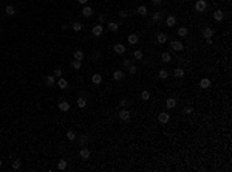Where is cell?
Returning <instances> with one entry per match:
<instances>
[{
	"mask_svg": "<svg viewBox=\"0 0 232 172\" xmlns=\"http://www.w3.org/2000/svg\"><path fill=\"white\" fill-rule=\"evenodd\" d=\"M206 8H207V3H206L204 0H198V2L195 3V9H197L198 12H203Z\"/></svg>",
	"mask_w": 232,
	"mask_h": 172,
	"instance_id": "obj_1",
	"label": "cell"
},
{
	"mask_svg": "<svg viewBox=\"0 0 232 172\" xmlns=\"http://www.w3.org/2000/svg\"><path fill=\"white\" fill-rule=\"evenodd\" d=\"M91 33H93V36H94V37H99V36L104 33L102 25H94V26H93V29H91Z\"/></svg>",
	"mask_w": 232,
	"mask_h": 172,
	"instance_id": "obj_2",
	"label": "cell"
},
{
	"mask_svg": "<svg viewBox=\"0 0 232 172\" xmlns=\"http://www.w3.org/2000/svg\"><path fill=\"white\" fill-rule=\"evenodd\" d=\"M169 119H170V116H169V113H167V112H161V113L158 115V121H159L161 124H166Z\"/></svg>",
	"mask_w": 232,
	"mask_h": 172,
	"instance_id": "obj_3",
	"label": "cell"
},
{
	"mask_svg": "<svg viewBox=\"0 0 232 172\" xmlns=\"http://www.w3.org/2000/svg\"><path fill=\"white\" fill-rule=\"evenodd\" d=\"M170 48H172V50H175V51H181V50H184L183 43H181V42H178V40H173V42L170 43Z\"/></svg>",
	"mask_w": 232,
	"mask_h": 172,
	"instance_id": "obj_4",
	"label": "cell"
},
{
	"mask_svg": "<svg viewBox=\"0 0 232 172\" xmlns=\"http://www.w3.org/2000/svg\"><path fill=\"white\" fill-rule=\"evenodd\" d=\"M113 50H115V53H116V54H124V53L127 51V50H125V47H124L122 43H116V45L113 47Z\"/></svg>",
	"mask_w": 232,
	"mask_h": 172,
	"instance_id": "obj_5",
	"label": "cell"
},
{
	"mask_svg": "<svg viewBox=\"0 0 232 172\" xmlns=\"http://www.w3.org/2000/svg\"><path fill=\"white\" fill-rule=\"evenodd\" d=\"M119 118H121L122 121H129V119H130V112L125 110V109H122V110L119 112Z\"/></svg>",
	"mask_w": 232,
	"mask_h": 172,
	"instance_id": "obj_6",
	"label": "cell"
},
{
	"mask_svg": "<svg viewBox=\"0 0 232 172\" xmlns=\"http://www.w3.org/2000/svg\"><path fill=\"white\" fill-rule=\"evenodd\" d=\"M203 36L207 39V37H212L214 36V29L212 28H209V26H206V28H203Z\"/></svg>",
	"mask_w": 232,
	"mask_h": 172,
	"instance_id": "obj_7",
	"label": "cell"
},
{
	"mask_svg": "<svg viewBox=\"0 0 232 172\" xmlns=\"http://www.w3.org/2000/svg\"><path fill=\"white\" fill-rule=\"evenodd\" d=\"M82 16H84V17H91V16H93V9H91L90 6H85V8L82 9Z\"/></svg>",
	"mask_w": 232,
	"mask_h": 172,
	"instance_id": "obj_8",
	"label": "cell"
},
{
	"mask_svg": "<svg viewBox=\"0 0 232 172\" xmlns=\"http://www.w3.org/2000/svg\"><path fill=\"white\" fill-rule=\"evenodd\" d=\"M91 81H93V84H94V85H99V84L102 82V76H101L99 73H96V74H93Z\"/></svg>",
	"mask_w": 232,
	"mask_h": 172,
	"instance_id": "obj_9",
	"label": "cell"
},
{
	"mask_svg": "<svg viewBox=\"0 0 232 172\" xmlns=\"http://www.w3.org/2000/svg\"><path fill=\"white\" fill-rule=\"evenodd\" d=\"M175 106H177V99L169 98V99L166 101V107H167V109H175Z\"/></svg>",
	"mask_w": 232,
	"mask_h": 172,
	"instance_id": "obj_10",
	"label": "cell"
},
{
	"mask_svg": "<svg viewBox=\"0 0 232 172\" xmlns=\"http://www.w3.org/2000/svg\"><path fill=\"white\" fill-rule=\"evenodd\" d=\"M84 57H85V54H84L82 50H76V51H74V59H76V61H82Z\"/></svg>",
	"mask_w": 232,
	"mask_h": 172,
	"instance_id": "obj_11",
	"label": "cell"
},
{
	"mask_svg": "<svg viewBox=\"0 0 232 172\" xmlns=\"http://www.w3.org/2000/svg\"><path fill=\"white\" fill-rule=\"evenodd\" d=\"M59 109H60L62 112H68V110H70V104H68L67 101H62V102H59Z\"/></svg>",
	"mask_w": 232,
	"mask_h": 172,
	"instance_id": "obj_12",
	"label": "cell"
},
{
	"mask_svg": "<svg viewBox=\"0 0 232 172\" xmlns=\"http://www.w3.org/2000/svg\"><path fill=\"white\" fill-rule=\"evenodd\" d=\"M223 17H225V14H223V11H221V9H218V11H215V12H214V19H215V20H218V22H220V20H223Z\"/></svg>",
	"mask_w": 232,
	"mask_h": 172,
	"instance_id": "obj_13",
	"label": "cell"
},
{
	"mask_svg": "<svg viewBox=\"0 0 232 172\" xmlns=\"http://www.w3.org/2000/svg\"><path fill=\"white\" fill-rule=\"evenodd\" d=\"M166 40H167V34L161 33V34H158V36H156V42H158V43H164Z\"/></svg>",
	"mask_w": 232,
	"mask_h": 172,
	"instance_id": "obj_14",
	"label": "cell"
},
{
	"mask_svg": "<svg viewBox=\"0 0 232 172\" xmlns=\"http://www.w3.org/2000/svg\"><path fill=\"white\" fill-rule=\"evenodd\" d=\"M161 61L163 62H170L172 61V56H170V53H161Z\"/></svg>",
	"mask_w": 232,
	"mask_h": 172,
	"instance_id": "obj_15",
	"label": "cell"
},
{
	"mask_svg": "<svg viewBox=\"0 0 232 172\" xmlns=\"http://www.w3.org/2000/svg\"><path fill=\"white\" fill-rule=\"evenodd\" d=\"M184 74H186V73H184L183 68H175V70H173V76H175V78H183Z\"/></svg>",
	"mask_w": 232,
	"mask_h": 172,
	"instance_id": "obj_16",
	"label": "cell"
},
{
	"mask_svg": "<svg viewBox=\"0 0 232 172\" xmlns=\"http://www.w3.org/2000/svg\"><path fill=\"white\" fill-rule=\"evenodd\" d=\"M124 78V71H121V70H116L115 73H113V79H116V81H121Z\"/></svg>",
	"mask_w": 232,
	"mask_h": 172,
	"instance_id": "obj_17",
	"label": "cell"
},
{
	"mask_svg": "<svg viewBox=\"0 0 232 172\" xmlns=\"http://www.w3.org/2000/svg\"><path fill=\"white\" fill-rule=\"evenodd\" d=\"M200 87H203V88H207V87H211V79H207V78H203V79H201V82H200Z\"/></svg>",
	"mask_w": 232,
	"mask_h": 172,
	"instance_id": "obj_18",
	"label": "cell"
},
{
	"mask_svg": "<svg viewBox=\"0 0 232 172\" xmlns=\"http://www.w3.org/2000/svg\"><path fill=\"white\" fill-rule=\"evenodd\" d=\"M136 12H138L139 16H147V8H146L144 5H141V6H138V9H136Z\"/></svg>",
	"mask_w": 232,
	"mask_h": 172,
	"instance_id": "obj_19",
	"label": "cell"
},
{
	"mask_svg": "<svg viewBox=\"0 0 232 172\" xmlns=\"http://www.w3.org/2000/svg\"><path fill=\"white\" fill-rule=\"evenodd\" d=\"M5 12H6L8 16H14V14H15V9H14V6H11V5H8V6L5 8Z\"/></svg>",
	"mask_w": 232,
	"mask_h": 172,
	"instance_id": "obj_20",
	"label": "cell"
},
{
	"mask_svg": "<svg viewBox=\"0 0 232 172\" xmlns=\"http://www.w3.org/2000/svg\"><path fill=\"white\" fill-rule=\"evenodd\" d=\"M166 23H167V26H173V25L177 23V19H175L173 16H169L167 20H166Z\"/></svg>",
	"mask_w": 232,
	"mask_h": 172,
	"instance_id": "obj_21",
	"label": "cell"
},
{
	"mask_svg": "<svg viewBox=\"0 0 232 172\" xmlns=\"http://www.w3.org/2000/svg\"><path fill=\"white\" fill-rule=\"evenodd\" d=\"M187 33H189V29H187L186 26H181V28H178V36L184 37V36H187Z\"/></svg>",
	"mask_w": 232,
	"mask_h": 172,
	"instance_id": "obj_22",
	"label": "cell"
},
{
	"mask_svg": "<svg viewBox=\"0 0 232 172\" xmlns=\"http://www.w3.org/2000/svg\"><path fill=\"white\" fill-rule=\"evenodd\" d=\"M57 85H59L60 88H67V85H68V82H67V79H63V78L60 76V79L57 81Z\"/></svg>",
	"mask_w": 232,
	"mask_h": 172,
	"instance_id": "obj_23",
	"label": "cell"
},
{
	"mask_svg": "<svg viewBox=\"0 0 232 172\" xmlns=\"http://www.w3.org/2000/svg\"><path fill=\"white\" fill-rule=\"evenodd\" d=\"M81 157H82L84 160H88V157H90V151H88V149H81Z\"/></svg>",
	"mask_w": 232,
	"mask_h": 172,
	"instance_id": "obj_24",
	"label": "cell"
},
{
	"mask_svg": "<svg viewBox=\"0 0 232 172\" xmlns=\"http://www.w3.org/2000/svg\"><path fill=\"white\" fill-rule=\"evenodd\" d=\"M107 28H108L110 31H118V28H119V25H118V23H115V22H110Z\"/></svg>",
	"mask_w": 232,
	"mask_h": 172,
	"instance_id": "obj_25",
	"label": "cell"
},
{
	"mask_svg": "<svg viewBox=\"0 0 232 172\" xmlns=\"http://www.w3.org/2000/svg\"><path fill=\"white\" fill-rule=\"evenodd\" d=\"M136 42H138V36H136V34H130V36H129V43L135 45Z\"/></svg>",
	"mask_w": 232,
	"mask_h": 172,
	"instance_id": "obj_26",
	"label": "cell"
},
{
	"mask_svg": "<svg viewBox=\"0 0 232 172\" xmlns=\"http://www.w3.org/2000/svg\"><path fill=\"white\" fill-rule=\"evenodd\" d=\"M57 169L65 171V169H67V161H65V160H60V161L57 163Z\"/></svg>",
	"mask_w": 232,
	"mask_h": 172,
	"instance_id": "obj_27",
	"label": "cell"
},
{
	"mask_svg": "<svg viewBox=\"0 0 232 172\" xmlns=\"http://www.w3.org/2000/svg\"><path fill=\"white\" fill-rule=\"evenodd\" d=\"M133 57H135L136 61L142 59V51H141V50H135V53H133Z\"/></svg>",
	"mask_w": 232,
	"mask_h": 172,
	"instance_id": "obj_28",
	"label": "cell"
},
{
	"mask_svg": "<svg viewBox=\"0 0 232 172\" xmlns=\"http://www.w3.org/2000/svg\"><path fill=\"white\" fill-rule=\"evenodd\" d=\"M45 84H46L48 87L54 85V78H53V76H46V79H45Z\"/></svg>",
	"mask_w": 232,
	"mask_h": 172,
	"instance_id": "obj_29",
	"label": "cell"
},
{
	"mask_svg": "<svg viewBox=\"0 0 232 172\" xmlns=\"http://www.w3.org/2000/svg\"><path fill=\"white\" fill-rule=\"evenodd\" d=\"M71 28H73L74 31H81V29H82V23H79V22H74V23L71 25Z\"/></svg>",
	"mask_w": 232,
	"mask_h": 172,
	"instance_id": "obj_30",
	"label": "cell"
},
{
	"mask_svg": "<svg viewBox=\"0 0 232 172\" xmlns=\"http://www.w3.org/2000/svg\"><path fill=\"white\" fill-rule=\"evenodd\" d=\"M81 65H82V64H81V61H76V59H74V61L71 62V67H73L74 70H79V68H81Z\"/></svg>",
	"mask_w": 232,
	"mask_h": 172,
	"instance_id": "obj_31",
	"label": "cell"
},
{
	"mask_svg": "<svg viewBox=\"0 0 232 172\" xmlns=\"http://www.w3.org/2000/svg\"><path fill=\"white\" fill-rule=\"evenodd\" d=\"M141 99H144V101H149V99H150V93H149L147 90H144V92L141 93Z\"/></svg>",
	"mask_w": 232,
	"mask_h": 172,
	"instance_id": "obj_32",
	"label": "cell"
},
{
	"mask_svg": "<svg viewBox=\"0 0 232 172\" xmlns=\"http://www.w3.org/2000/svg\"><path fill=\"white\" fill-rule=\"evenodd\" d=\"M85 106H87V101H85L84 98H79V99H77V107H81V109H84Z\"/></svg>",
	"mask_w": 232,
	"mask_h": 172,
	"instance_id": "obj_33",
	"label": "cell"
},
{
	"mask_svg": "<svg viewBox=\"0 0 232 172\" xmlns=\"http://www.w3.org/2000/svg\"><path fill=\"white\" fill-rule=\"evenodd\" d=\"M20 164H22L20 160H14V161H12V169H14V171H19V169H20Z\"/></svg>",
	"mask_w": 232,
	"mask_h": 172,
	"instance_id": "obj_34",
	"label": "cell"
},
{
	"mask_svg": "<svg viewBox=\"0 0 232 172\" xmlns=\"http://www.w3.org/2000/svg\"><path fill=\"white\" fill-rule=\"evenodd\" d=\"M67 138H68L70 141H74V138H76V133H74V132H71V130H68V132H67Z\"/></svg>",
	"mask_w": 232,
	"mask_h": 172,
	"instance_id": "obj_35",
	"label": "cell"
},
{
	"mask_svg": "<svg viewBox=\"0 0 232 172\" xmlns=\"http://www.w3.org/2000/svg\"><path fill=\"white\" fill-rule=\"evenodd\" d=\"M167 76H169V73L166 70H159V78L161 79H167Z\"/></svg>",
	"mask_w": 232,
	"mask_h": 172,
	"instance_id": "obj_36",
	"label": "cell"
},
{
	"mask_svg": "<svg viewBox=\"0 0 232 172\" xmlns=\"http://www.w3.org/2000/svg\"><path fill=\"white\" fill-rule=\"evenodd\" d=\"M152 19H153V22H159L161 20V12H155Z\"/></svg>",
	"mask_w": 232,
	"mask_h": 172,
	"instance_id": "obj_37",
	"label": "cell"
},
{
	"mask_svg": "<svg viewBox=\"0 0 232 172\" xmlns=\"http://www.w3.org/2000/svg\"><path fill=\"white\" fill-rule=\"evenodd\" d=\"M129 73L135 74V73H136V67H135V65H129Z\"/></svg>",
	"mask_w": 232,
	"mask_h": 172,
	"instance_id": "obj_38",
	"label": "cell"
},
{
	"mask_svg": "<svg viewBox=\"0 0 232 172\" xmlns=\"http://www.w3.org/2000/svg\"><path fill=\"white\" fill-rule=\"evenodd\" d=\"M192 112H194V110H192V107H186V109H184V113H186V115H190Z\"/></svg>",
	"mask_w": 232,
	"mask_h": 172,
	"instance_id": "obj_39",
	"label": "cell"
},
{
	"mask_svg": "<svg viewBox=\"0 0 232 172\" xmlns=\"http://www.w3.org/2000/svg\"><path fill=\"white\" fill-rule=\"evenodd\" d=\"M127 16H129V12H127V11H121V12H119V17H122V19H124V17H127Z\"/></svg>",
	"mask_w": 232,
	"mask_h": 172,
	"instance_id": "obj_40",
	"label": "cell"
},
{
	"mask_svg": "<svg viewBox=\"0 0 232 172\" xmlns=\"http://www.w3.org/2000/svg\"><path fill=\"white\" fill-rule=\"evenodd\" d=\"M54 74H56V76H62V70H60V68H56V70H54Z\"/></svg>",
	"mask_w": 232,
	"mask_h": 172,
	"instance_id": "obj_41",
	"label": "cell"
},
{
	"mask_svg": "<svg viewBox=\"0 0 232 172\" xmlns=\"http://www.w3.org/2000/svg\"><path fill=\"white\" fill-rule=\"evenodd\" d=\"M152 2H153L155 6H159V5H161V0H152Z\"/></svg>",
	"mask_w": 232,
	"mask_h": 172,
	"instance_id": "obj_42",
	"label": "cell"
},
{
	"mask_svg": "<svg viewBox=\"0 0 232 172\" xmlns=\"http://www.w3.org/2000/svg\"><path fill=\"white\" fill-rule=\"evenodd\" d=\"M206 43H207V45H212V37H207V39H206Z\"/></svg>",
	"mask_w": 232,
	"mask_h": 172,
	"instance_id": "obj_43",
	"label": "cell"
},
{
	"mask_svg": "<svg viewBox=\"0 0 232 172\" xmlns=\"http://www.w3.org/2000/svg\"><path fill=\"white\" fill-rule=\"evenodd\" d=\"M85 141H88V137H82V138H81V143H82V144H84Z\"/></svg>",
	"mask_w": 232,
	"mask_h": 172,
	"instance_id": "obj_44",
	"label": "cell"
},
{
	"mask_svg": "<svg viewBox=\"0 0 232 172\" xmlns=\"http://www.w3.org/2000/svg\"><path fill=\"white\" fill-rule=\"evenodd\" d=\"M119 104H121V106H122V107H125V104H127V101H125V99H122V101H121V102H119Z\"/></svg>",
	"mask_w": 232,
	"mask_h": 172,
	"instance_id": "obj_45",
	"label": "cell"
},
{
	"mask_svg": "<svg viewBox=\"0 0 232 172\" xmlns=\"http://www.w3.org/2000/svg\"><path fill=\"white\" fill-rule=\"evenodd\" d=\"M104 20H105V17H104V16H101V17H99V23H102Z\"/></svg>",
	"mask_w": 232,
	"mask_h": 172,
	"instance_id": "obj_46",
	"label": "cell"
},
{
	"mask_svg": "<svg viewBox=\"0 0 232 172\" xmlns=\"http://www.w3.org/2000/svg\"><path fill=\"white\" fill-rule=\"evenodd\" d=\"M77 2H79V3H82V5H85V3H87V0H77Z\"/></svg>",
	"mask_w": 232,
	"mask_h": 172,
	"instance_id": "obj_47",
	"label": "cell"
},
{
	"mask_svg": "<svg viewBox=\"0 0 232 172\" xmlns=\"http://www.w3.org/2000/svg\"><path fill=\"white\" fill-rule=\"evenodd\" d=\"M0 168H2V161H0Z\"/></svg>",
	"mask_w": 232,
	"mask_h": 172,
	"instance_id": "obj_48",
	"label": "cell"
},
{
	"mask_svg": "<svg viewBox=\"0 0 232 172\" xmlns=\"http://www.w3.org/2000/svg\"><path fill=\"white\" fill-rule=\"evenodd\" d=\"M226 2H229V0H226Z\"/></svg>",
	"mask_w": 232,
	"mask_h": 172,
	"instance_id": "obj_49",
	"label": "cell"
}]
</instances>
